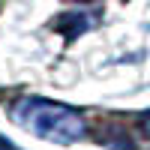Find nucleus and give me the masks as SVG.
Wrapping results in <instances>:
<instances>
[{
	"mask_svg": "<svg viewBox=\"0 0 150 150\" xmlns=\"http://www.w3.org/2000/svg\"><path fill=\"white\" fill-rule=\"evenodd\" d=\"M12 114L24 129H30L33 135H39L45 141L69 144L84 135V117L78 111L57 105V102H48V99H24V102L15 105Z\"/></svg>",
	"mask_w": 150,
	"mask_h": 150,
	"instance_id": "f257e3e1",
	"label": "nucleus"
},
{
	"mask_svg": "<svg viewBox=\"0 0 150 150\" xmlns=\"http://www.w3.org/2000/svg\"><path fill=\"white\" fill-rule=\"evenodd\" d=\"M141 126H144V132H147V135H150V111H147V114H144V117H141Z\"/></svg>",
	"mask_w": 150,
	"mask_h": 150,
	"instance_id": "f03ea898",
	"label": "nucleus"
},
{
	"mask_svg": "<svg viewBox=\"0 0 150 150\" xmlns=\"http://www.w3.org/2000/svg\"><path fill=\"white\" fill-rule=\"evenodd\" d=\"M0 150H15V147H12V144H6L3 138H0Z\"/></svg>",
	"mask_w": 150,
	"mask_h": 150,
	"instance_id": "7ed1b4c3",
	"label": "nucleus"
}]
</instances>
